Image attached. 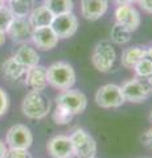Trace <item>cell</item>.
Here are the masks:
<instances>
[{
    "instance_id": "f35d334b",
    "label": "cell",
    "mask_w": 152,
    "mask_h": 158,
    "mask_svg": "<svg viewBox=\"0 0 152 158\" xmlns=\"http://www.w3.org/2000/svg\"><path fill=\"white\" fill-rule=\"evenodd\" d=\"M3 158H4V157H3Z\"/></svg>"
},
{
    "instance_id": "1f68e13d",
    "label": "cell",
    "mask_w": 152,
    "mask_h": 158,
    "mask_svg": "<svg viewBox=\"0 0 152 158\" xmlns=\"http://www.w3.org/2000/svg\"><path fill=\"white\" fill-rule=\"evenodd\" d=\"M145 58H148L150 61H152V45L148 46V48H145Z\"/></svg>"
},
{
    "instance_id": "cb8c5ba5",
    "label": "cell",
    "mask_w": 152,
    "mask_h": 158,
    "mask_svg": "<svg viewBox=\"0 0 152 158\" xmlns=\"http://www.w3.org/2000/svg\"><path fill=\"white\" fill-rule=\"evenodd\" d=\"M52 116H53V121H54L57 125H67L73 120V117H74L72 113H69L67 111L62 110L61 107H57V106L54 107V110H53Z\"/></svg>"
},
{
    "instance_id": "484cf974",
    "label": "cell",
    "mask_w": 152,
    "mask_h": 158,
    "mask_svg": "<svg viewBox=\"0 0 152 158\" xmlns=\"http://www.w3.org/2000/svg\"><path fill=\"white\" fill-rule=\"evenodd\" d=\"M4 158H32L31 153L28 149H15V148H9L7 150Z\"/></svg>"
},
{
    "instance_id": "d6a6232c",
    "label": "cell",
    "mask_w": 152,
    "mask_h": 158,
    "mask_svg": "<svg viewBox=\"0 0 152 158\" xmlns=\"http://www.w3.org/2000/svg\"><path fill=\"white\" fill-rule=\"evenodd\" d=\"M4 42H6V33L0 32V46H3Z\"/></svg>"
},
{
    "instance_id": "d590c367",
    "label": "cell",
    "mask_w": 152,
    "mask_h": 158,
    "mask_svg": "<svg viewBox=\"0 0 152 158\" xmlns=\"http://www.w3.org/2000/svg\"><path fill=\"white\" fill-rule=\"evenodd\" d=\"M150 121L152 123V110H151V113H150Z\"/></svg>"
},
{
    "instance_id": "74e56055",
    "label": "cell",
    "mask_w": 152,
    "mask_h": 158,
    "mask_svg": "<svg viewBox=\"0 0 152 158\" xmlns=\"http://www.w3.org/2000/svg\"><path fill=\"white\" fill-rule=\"evenodd\" d=\"M94 158H97V157H94Z\"/></svg>"
},
{
    "instance_id": "f546056e",
    "label": "cell",
    "mask_w": 152,
    "mask_h": 158,
    "mask_svg": "<svg viewBox=\"0 0 152 158\" xmlns=\"http://www.w3.org/2000/svg\"><path fill=\"white\" fill-rule=\"evenodd\" d=\"M114 2L118 6H132V4L135 2H138V0H114Z\"/></svg>"
},
{
    "instance_id": "8992f818",
    "label": "cell",
    "mask_w": 152,
    "mask_h": 158,
    "mask_svg": "<svg viewBox=\"0 0 152 158\" xmlns=\"http://www.w3.org/2000/svg\"><path fill=\"white\" fill-rule=\"evenodd\" d=\"M95 103L101 108L111 110V108H119L126 103L124 96L122 94V88L115 83H107L101 86L95 92Z\"/></svg>"
},
{
    "instance_id": "ac0fdd59",
    "label": "cell",
    "mask_w": 152,
    "mask_h": 158,
    "mask_svg": "<svg viewBox=\"0 0 152 158\" xmlns=\"http://www.w3.org/2000/svg\"><path fill=\"white\" fill-rule=\"evenodd\" d=\"M54 16L52 15V12L45 7V6H40V7H35L31 15L28 16V20L31 23V25L33 29L36 28H42V27H50L52 21Z\"/></svg>"
},
{
    "instance_id": "603a6c76",
    "label": "cell",
    "mask_w": 152,
    "mask_h": 158,
    "mask_svg": "<svg viewBox=\"0 0 152 158\" xmlns=\"http://www.w3.org/2000/svg\"><path fill=\"white\" fill-rule=\"evenodd\" d=\"M134 71H135L138 78L145 79L150 74H152V61H150L148 58L144 57L143 59H140V61L135 65Z\"/></svg>"
},
{
    "instance_id": "2e32d148",
    "label": "cell",
    "mask_w": 152,
    "mask_h": 158,
    "mask_svg": "<svg viewBox=\"0 0 152 158\" xmlns=\"http://www.w3.org/2000/svg\"><path fill=\"white\" fill-rule=\"evenodd\" d=\"M12 57L15 58V61L19 62L25 69H31L38 65V62H40V56H38L37 50L35 48L29 46L28 44H21L20 48L15 50Z\"/></svg>"
},
{
    "instance_id": "6da1fadb",
    "label": "cell",
    "mask_w": 152,
    "mask_h": 158,
    "mask_svg": "<svg viewBox=\"0 0 152 158\" xmlns=\"http://www.w3.org/2000/svg\"><path fill=\"white\" fill-rule=\"evenodd\" d=\"M23 113L32 120H42L52 111V104L42 91H29L21 103Z\"/></svg>"
},
{
    "instance_id": "836d02e7",
    "label": "cell",
    "mask_w": 152,
    "mask_h": 158,
    "mask_svg": "<svg viewBox=\"0 0 152 158\" xmlns=\"http://www.w3.org/2000/svg\"><path fill=\"white\" fill-rule=\"evenodd\" d=\"M145 82H147V83H148V85H150V86L152 87V74H150V75H148V77H147V78H145Z\"/></svg>"
},
{
    "instance_id": "7a4b0ae2",
    "label": "cell",
    "mask_w": 152,
    "mask_h": 158,
    "mask_svg": "<svg viewBox=\"0 0 152 158\" xmlns=\"http://www.w3.org/2000/svg\"><path fill=\"white\" fill-rule=\"evenodd\" d=\"M48 73V83L52 87H54L56 90H69L74 86L76 83V71L73 66L67 62L58 61L52 63L50 66L46 69Z\"/></svg>"
},
{
    "instance_id": "30bf717a",
    "label": "cell",
    "mask_w": 152,
    "mask_h": 158,
    "mask_svg": "<svg viewBox=\"0 0 152 158\" xmlns=\"http://www.w3.org/2000/svg\"><path fill=\"white\" fill-rule=\"evenodd\" d=\"M115 23L131 32H135L140 27L141 17L134 6H118L115 9Z\"/></svg>"
},
{
    "instance_id": "3957f363",
    "label": "cell",
    "mask_w": 152,
    "mask_h": 158,
    "mask_svg": "<svg viewBox=\"0 0 152 158\" xmlns=\"http://www.w3.org/2000/svg\"><path fill=\"white\" fill-rule=\"evenodd\" d=\"M74 149V157L77 158H94L97 157V141L90 133L82 128H76L69 136Z\"/></svg>"
},
{
    "instance_id": "8fae6325",
    "label": "cell",
    "mask_w": 152,
    "mask_h": 158,
    "mask_svg": "<svg viewBox=\"0 0 152 158\" xmlns=\"http://www.w3.org/2000/svg\"><path fill=\"white\" fill-rule=\"evenodd\" d=\"M46 149L52 158H73L74 149L69 136L57 135L49 140Z\"/></svg>"
},
{
    "instance_id": "7402d4cb",
    "label": "cell",
    "mask_w": 152,
    "mask_h": 158,
    "mask_svg": "<svg viewBox=\"0 0 152 158\" xmlns=\"http://www.w3.org/2000/svg\"><path fill=\"white\" fill-rule=\"evenodd\" d=\"M110 37H111V41L114 44H116V45H126V44H128L131 41L132 32L115 23L114 27L111 28Z\"/></svg>"
},
{
    "instance_id": "4316f807",
    "label": "cell",
    "mask_w": 152,
    "mask_h": 158,
    "mask_svg": "<svg viewBox=\"0 0 152 158\" xmlns=\"http://www.w3.org/2000/svg\"><path fill=\"white\" fill-rule=\"evenodd\" d=\"M140 142L147 148V149L152 150V127L148 128V129H147L145 132L141 133V136H140Z\"/></svg>"
},
{
    "instance_id": "83f0119b",
    "label": "cell",
    "mask_w": 152,
    "mask_h": 158,
    "mask_svg": "<svg viewBox=\"0 0 152 158\" xmlns=\"http://www.w3.org/2000/svg\"><path fill=\"white\" fill-rule=\"evenodd\" d=\"M8 106H9V100H8L7 92L4 91L3 88H0V117L7 112Z\"/></svg>"
},
{
    "instance_id": "277c9868",
    "label": "cell",
    "mask_w": 152,
    "mask_h": 158,
    "mask_svg": "<svg viewBox=\"0 0 152 158\" xmlns=\"http://www.w3.org/2000/svg\"><path fill=\"white\" fill-rule=\"evenodd\" d=\"M56 106L72 113L73 116L81 115L87 107V98L82 91L78 90H63L56 98Z\"/></svg>"
},
{
    "instance_id": "5b68a950",
    "label": "cell",
    "mask_w": 152,
    "mask_h": 158,
    "mask_svg": "<svg viewBox=\"0 0 152 158\" xmlns=\"http://www.w3.org/2000/svg\"><path fill=\"white\" fill-rule=\"evenodd\" d=\"M116 62V52L107 41L98 42L91 53V63L99 73H110Z\"/></svg>"
},
{
    "instance_id": "f1b7e54d",
    "label": "cell",
    "mask_w": 152,
    "mask_h": 158,
    "mask_svg": "<svg viewBox=\"0 0 152 158\" xmlns=\"http://www.w3.org/2000/svg\"><path fill=\"white\" fill-rule=\"evenodd\" d=\"M138 3L141 9H144L147 13L152 15V0H138Z\"/></svg>"
},
{
    "instance_id": "44dd1931",
    "label": "cell",
    "mask_w": 152,
    "mask_h": 158,
    "mask_svg": "<svg viewBox=\"0 0 152 158\" xmlns=\"http://www.w3.org/2000/svg\"><path fill=\"white\" fill-rule=\"evenodd\" d=\"M53 16L73 12V0H44V4Z\"/></svg>"
},
{
    "instance_id": "5bb4252c",
    "label": "cell",
    "mask_w": 152,
    "mask_h": 158,
    "mask_svg": "<svg viewBox=\"0 0 152 158\" xmlns=\"http://www.w3.org/2000/svg\"><path fill=\"white\" fill-rule=\"evenodd\" d=\"M58 38L54 31L52 29V27H42V28H36L33 29L32 33V40L37 49L41 50H52L53 48L57 46L58 44Z\"/></svg>"
},
{
    "instance_id": "d4e9b609",
    "label": "cell",
    "mask_w": 152,
    "mask_h": 158,
    "mask_svg": "<svg viewBox=\"0 0 152 158\" xmlns=\"http://www.w3.org/2000/svg\"><path fill=\"white\" fill-rule=\"evenodd\" d=\"M15 16L12 15L11 9H9L8 7H2L0 8V32H7V29L9 28V25H11V23L13 21Z\"/></svg>"
},
{
    "instance_id": "e575fe53",
    "label": "cell",
    "mask_w": 152,
    "mask_h": 158,
    "mask_svg": "<svg viewBox=\"0 0 152 158\" xmlns=\"http://www.w3.org/2000/svg\"><path fill=\"white\" fill-rule=\"evenodd\" d=\"M4 3H6V2H4V0H0V8L4 7Z\"/></svg>"
},
{
    "instance_id": "4fadbf2b",
    "label": "cell",
    "mask_w": 152,
    "mask_h": 158,
    "mask_svg": "<svg viewBox=\"0 0 152 158\" xmlns=\"http://www.w3.org/2000/svg\"><path fill=\"white\" fill-rule=\"evenodd\" d=\"M24 83L31 88V91H44L48 87V73L46 67L36 65L31 69H27Z\"/></svg>"
},
{
    "instance_id": "ffe728a7",
    "label": "cell",
    "mask_w": 152,
    "mask_h": 158,
    "mask_svg": "<svg viewBox=\"0 0 152 158\" xmlns=\"http://www.w3.org/2000/svg\"><path fill=\"white\" fill-rule=\"evenodd\" d=\"M8 8L15 17L28 19L31 12L35 8V0H9Z\"/></svg>"
},
{
    "instance_id": "ba28073f",
    "label": "cell",
    "mask_w": 152,
    "mask_h": 158,
    "mask_svg": "<svg viewBox=\"0 0 152 158\" xmlns=\"http://www.w3.org/2000/svg\"><path fill=\"white\" fill-rule=\"evenodd\" d=\"M6 144L8 148H15V149H29L33 144V135L27 125L16 124L8 129Z\"/></svg>"
},
{
    "instance_id": "9c48e42d",
    "label": "cell",
    "mask_w": 152,
    "mask_h": 158,
    "mask_svg": "<svg viewBox=\"0 0 152 158\" xmlns=\"http://www.w3.org/2000/svg\"><path fill=\"white\" fill-rule=\"evenodd\" d=\"M50 27L58 38H70L78 31V19L73 12L58 15L54 16Z\"/></svg>"
},
{
    "instance_id": "8d00e7d4",
    "label": "cell",
    "mask_w": 152,
    "mask_h": 158,
    "mask_svg": "<svg viewBox=\"0 0 152 158\" xmlns=\"http://www.w3.org/2000/svg\"><path fill=\"white\" fill-rule=\"evenodd\" d=\"M4 2H9V0H4Z\"/></svg>"
},
{
    "instance_id": "4dcf8cb0",
    "label": "cell",
    "mask_w": 152,
    "mask_h": 158,
    "mask_svg": "<svg viewBox=\"0 0 152 158\" xmlns=\"http://www.w3.org/2000/svg\"><path fill=\"white\" fill-rule=\"evenodd\" d=\"M7 150H8V148L6 146V144H4V141L0 140V158H3L4 156H6Z\"/></svg>"
},
{
    "instance_id": "7c38bea8",
    "label": "cell",
    "mask_w": 152,
    "mask_h": 158,
    "mask_svg": "<svg viewBox=\"0 0 152 158\" xmlns=\"http://www.w3.org/2000/svg\"><path fill=\"white\" fill-rule=\"evenodd\" d=\"M13 42L16 44H28L32 40L33 27L31 25L28 19L15 17L11 25L6 32Z\"/></svg>"
},
{
    "instance_id": "d6986e66",
    "label": "cell",
    "mask_w": 152,
    "mask_h": 158,
    "mask_svg": "<svg viewBox=\"0 0 152 158\" xmlns=\"http://www.w3.org/2000/svg\"><path fill=\"white\" fill-rule=\"evenodd\" d=\"M145 56V48L143 46H132L127 48L122 52L120 56V63L124 69H134L135 65L140 59H143Z\"/></svg>"
},
{
    "instance_id": "52a82bcc",
    "label": "cell",
    "mask_w": 152,
    "mask_h": 158,
    "mask_svg": "<svg viewBox=\"0 0 152 158\" xmlns=\"http://www.w3.org/2000/svg\"><path fill=\"white\" fill-rule=\"evenodd\" d=\"M120 88H122V94L124 96V100L131 103L145 102L152 95V87L145 82V79H141L138 77L123 82Z\"/></svg>"
},
{
    "instance_id": "e0dca14e",
    "label": "cell",
    "mask_w": 152,
    "mask_h": 158,
    "mask_svg": "<svg viewBox=\"0 0 152 158\" xmlns=\"http://www.w3.org/2000/svg\"><path fill=\"white\" fill-rule=\"evenodd\" d=\"M2 71H3V75L7 81L19 82V81H21V79H24V77H25L27 69L23 67L20 63L15 61L13 57H9L2 63Z\"/></svg>"
},
{
    "instance_id": "9a60e30c",
    "label": "cell",
    "mask_w": 152,
    "mask_h": 158,
    "mask_svg": "<svg viewBox=\"0 0 152 158\" xmlns=\"http://www.w3.org/2000/svg\"><path fill=\"white\" fill-rule=\"evenodd\" d=\"M109 9V0H81V15L89 21H97Z\"/></svg>"
}]
</instances>
